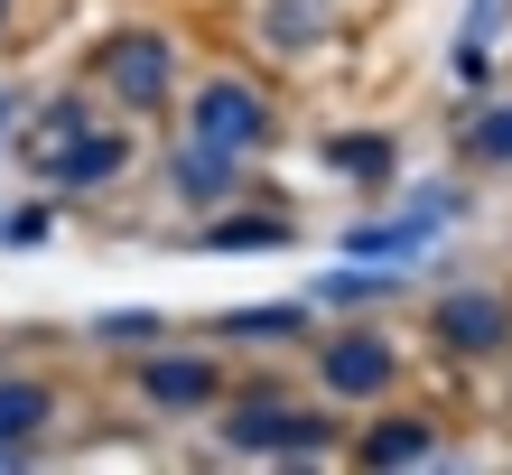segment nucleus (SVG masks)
<instances>
[{"instance_id":"obj_1","label":"nucleus","mask_w":512,"mask_h":475,"mask_svg":"<svg viewBox=\"0 0 512 475\" xmlns=\"http://www.w3.org/2000/svg\"><path fill=\"white\" fill-rule=\"evenodd\" d=\"M19 159H28V177H38V187L94 196V187H122V177H131V131H122V122H103L84 94H56V103L28 112Z\"/></svg>"},{"instance_id":"obj_2","label":"nucleus","mask_w":512,"mask_h":475,"mask_svg":"<svg viewBox=\"0 0 512 475\" xmlns=\"http://www.w3.org/2000/svg\"><path fill=\"white\" fill-rule=\"evenodd\" d=\"M84 84H94L112 112L149 122V112L177 103V38L168 28H103L94 56H84Z\"/></svg>"},{"instance_id":"obj_3","label":"nucleus","mask_w":512,"mask_h":475,"mask_svg":"<svg viewBox=\"0 0 512 475\" xmlns=\"http://www.w3.org/2000/svg\"><path fill=\"white\" fill-rule=\"evenodd\" d=\"M224 448L233 457H326L345 448L336 438V410H308L289 392H270V382H252V392H224Z\"/></svg>"},{"instance_id":"obj_4","label":"nucleus","mask_w":512,"mask_h":475,"mask_svg":"<svg viewBox=\"0 0 512 475\" xmlns=\"http://www.w3.org/2000/svg\"><path fill=\"white\" fill-rule=\"evenodd\" d=\"M177 140H205V150L224 159H261L270 140H280V103H270V84L252 75H205L187 103H177Z\"/></svg>"},{"instance_id":"obj_5","label":"nucleus","mask_w":512,"mask_h":475,"mask_svg":"<svg viewBox=\"0 0 512 475\" xmlns=\"http://www.w3.org/2000/svg\"><path fill=\"white\" fill-rule=\"evenodd\" d=\"M317 392L326 401H391L401 392V345L382 326H336L317 345Z\"/></svg>"},{"instance_id":"obj_6","label":"nucleus","mask_w":512,"mask_h":475,"mask_svg":"<svg viewBox=\"0 0 512 475\" xmlns=\"http://www.w3.org/2000/svg\"><path fill=\"white\" fill-rule=\"evenodd\" d=\"M131 392L149 410H168V420H196V410H215L233 382H224V364L205 345H149L140 364H131Z\"/></svg>"},{"instance_id":"obj_7","label":"nucleus","mask_w":512,"mask_h":475,"mask_svg":"<svg viewBox=\"0 0 512 475\" xmlns=\"http://www.w3.org/2000/svg\"><path fill=\"white\" fill-rule=\"evenodd\" d=\"M429 336L457 354V364H494V354H512V299L503 289H438Z\"/></svg>"},{"instance_id":"obj_8","label":"nucleus","mask_w":512,"mask_h":475,"mask_svg":"<svg viewBox=\"0 0 512 475\" xmlns=\"http://www.w3.org/2000/svg\"><path fill=\"white\" fill-rule=\"evenodd\" d=\"M345 457L364 475H401V466H429L438 457V420H419V410H382V420H364L345 438Z\"/></svg>"},{"instance_id":"obj_9","label":"nucleus","mask_w":512,"mask_h":475,"mask_svg":"<svg viewBox=\"0 0 512 475\" xmlns=\"http://www.w3.org/2000/svg\"><path fill=\"white\" fill-rule=\"evenodd\" d=\"M252 159H224V150H205V140H177L168 150V187H177V205H196V215H224V205H243V177Z\"/></svg>"},{"instance_id":"obj_10","label":"nucleus","mask_w":512,"mask_h":475,"mask_svg":"<svg viewBox=\"0 0 512 475\" xmlns=\"http://www.w3.org/2000/svg\"><path fill=\"white\" fill-rule=\"evenodd\" d=\"M447 215H457V196H419L410 215H391V224H354V233H345V252H354V261H391V271H410Z\"/></svg>"},{"instance_id":"obj_11","label":"nucleus","mask_w":512,"mask_h":475,"mask_svg":"<svg viewBox=\"0 0 512 475\" xmlns=\"http://www.w3.org/2000/svg\"><path fill=\"white\" fill-rule=\"evenodd\" d=\"M56 420V382L38 373H0V448H38Z\"/></svg>"},{"instance_id":"obj_12","label":"nucleus","mask_w":512,"mask_h":475,"mask_svg":"<svg viewBox=\"0 0 512 475\" xmlns=\"http://www.w3.org/2000/svg\"><path fill=\"white\" fill-rule=\"evenodd\" d=\"M261 38L280 47V56H308V47L336 38V10H326V0H270V10H261Z\"/></svg>"},{"instance_id":"obj_13","label":"nucleus","mask_w":512,"mask_h":475,"mask_svg":"<svg viewBox=\"0 0 512 475\" xmlns=\"http://www.w3.org/2000/svg\"><path fill=\"white\" fill-rule=\"evenodd\" d=\"M289 215H252V205H224V215H205V252H280L289 243Z\"/></svg>"},{"instance_id":"obj_14","label":"nucleus","mask_w":512,"mask_h":475,"mask_svg":"<svg viewBox=\"0 0 512 475\" xmlns=\"http://www.w3.org/2000/svg\"><path fill=\"white\" fill-rule=\"evenodd\" d=\"M317 159H326V168H345V177H391V168H401V150H391L382 131H326V140H317Z\"/></svg>"},{"instance_id":"obj_15","label":"nucleus","mask_w":512,"mask_h":475,"mask_svg":"<svg viewBox=\"0 0 512 475\" xmlns=\"http://www.w3.org/2000/svg\"><path fill=\"white\" fill-rule=\"evenodd\" d=\"M457 150H466L475 168H512V94H503V103H475V122L457 131Z\"/></svg>"},{"instance_id":"obj_16","label":"nucleus","mask_w":512,"mask_h":475,"mask_svg":"<svg viewBox=\"0 0 512 475\" xmlns=\"http://www.w3.org/2000/svg\"><path fill=\"white\" fill-rule=\"evenodd\" d=\"M215 336H233V345H270V336H298V308H233V317H215Z\"/></svg>"},{"instance_id":"obj_17","label":"nucleus","mask_w":512,"mask_h":475,"mask_svg":"<svg viewBox=\"0 0 512 475\" xmlns=\"http://www.w3.org/2000/svg\"><path fill=\"white\" fill-rule=\"evenodd\" d=\"M94 336L103 345H149V336H159V317H149V308H122V317H103Z\"/></svg>"},{"instance_id":"obj_18","label":"nucleus","mask_w":512,"mask_h":475,"mask_svg":"<svg viewBox=\"0 0 512 475\" xmlns=\"http://www.w3.org/2000/svg\"><path fill=\"white\" fill-rule=\"evenodd\" d=\"M457 84H475V94L494 84V47L485 38H457Z\"/></svg>"},{"instance_id":"obj_19","label":"nucleus","mask_w":512,"mask_h":475,"mask_svg":"<svg viewBox=\"0 0 512 475\" xmlns=\"http://www.w3.org/2000/svg\"><path fill=\"white\" fill-rule=\"evenodd\" d=\"M0 233H10V243H38V233H47V205H19V215H0Z\"/></svg>"},{"instance_id":"obj_20","label":"nucleus","mask_w":512,"mask_h":475,"mask_svg":"<svg viewBox=\"0 0 512 475\" xmlns=\"http://www.w3.org/2000/svg\"><path fill=\"white\" fill-rule=\"evenodd\" d=\"M0 140H10V94H0Z\"/></svg>"},{"instance_id":"obj_21","label":"nucleus","mask_w":512,"mask_h":475,"mask_svg":"<svg viewBox=\"0 0 512 475\" xmlns=\"http://www.w3.org/2000/svg\"><path fill=\"white\" fill-rule=\"evenodd\" d=\"M10 10H19V0H0V28H10Z\"/></svg>"}]
</instances>
